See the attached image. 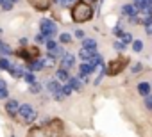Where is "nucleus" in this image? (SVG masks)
<instances>
[{"label": "nucleus", "mask_w": 152, "mask_h": 137, "mask_svg": "<svg viewBox=\"0 0 152 137\" xmlns=\"http://www.w3.org/2000/svg\"><path fill=\"white\" fill-rule=\"evenodd\" d=\"M27 137H64V130H63V123L59 119H52L50 123L43 125V126H36L31 128Z\"/></svg>", "instance_id": "obj_1"}, {"label": "nucleus", "mask_w": 152, "mask_h": 137, "mask_svg": "<svg viewBox=\"0 0 152 137\" xmlns=\"http://www.w3.org/2000/svg\"><path fill=\"white\" fill-rule=\"evenodd\" d=\"M93 16V9L84 4V2H79V4H75L73 9H72V20L73 22H77V23H84L88 20H91Z\"/></svg>", "instance_id": "obj_2"}, {"label": "nucleus", "mask_w": 152, "mask_h": 137, "mask_svg": "<svg viewBox=\"0 0 152 137\" xmlns=\"http://www.w3.org/2000/svg\"><path fill=\"white\" fill-rule=\"evenodd\" d=\"M18 114H20V116H22V119H23V121H27V123H31V121H34V119H36V109H34L32 105H29V103L20 105Z\"/></svg>", "instance_id": "obj_3"}, {"label": "nucleus", "mask_w": 152, "mask_h": 137, "mask_svg": "<svg viewBox=\"0 0 152 137\" xmlns=\"http://www.w3.org/2000/svg\"><path fill=\"white\" fill-rule=\"evenodd\" d=\"M125 64H127V59H124V57L111 61L109 66H107V75H116V73H120L124 68H125Z\"/></svg>", "instance_id": "obj_4"}, {"label": "nucleus", "mask_w": 152, "mask_h": 137, "mask_svg": "<svg viewBox=\"0 0 152 137\" xmlns=\"http://www.w3.org/2000/svg\"><path fill=\"white\" fill-rule=\"evenodd\" d=\"M39 27H41V34L45 36V39L56 36V32H57V27H56V23H54L52 20H43Z\"/></svg>", "instance_id": "obj_5"}, {"label": "nucleus", "mask_w": 152, "mask_h": 137, "mask_svg": "<svg viewBox=\"0 0 152 137\" xmlns=\"http://www.w3.org/2000/svg\"><path fill=\"white\" fill-rule=\"evenodd\" d=\"M75 64V55L73 53H64L63 57H61V68H63V70H70V68Z\"/></svg>", "instance_id": "obj_6"}, {"label": "nucleus", "mask_w": 152, "mask_h": 137, "mask_svg": "<svg viewBox=\"0 0 152 137\" xmlns=\"http://www.w3.org/2000/svg\"><path fill=\"white\" fill-rule=\"evenodd\" d=\"M29 4L38 11H47L52 4V0H29Z\"/></svg>", "instance_id": "obj_7"}, {"label": "nucleus", "mask_w": 152, "mask_h": 137, "mask_svg": "<svg viewBox=\"0 0 152 137\" xmlns=\"http://www.w3.org/2000/svg\"><path fill=\"white\" fill-rule=\"evenodd\" d=\"M18 109H20V105H18V102H16V100H9V102L6 103V110H7L11 116H15V114L18 112Z\"/></svg>", "instance_id": "obj_8"}, {"label": "nucleus", "mask_w": 152, "mask_h": 137, "mask_svg": "<svg viewBox=\"0 0 152 137\" xmlns=\"http://www.w3.org/2000/svg\"><path fill=\"white\" fill-rule=\"evenodd\" d=\"M122 11H124V14H127V16L131 18V16H136V11H138V9H136L134 4H125V6L122 7Z\"/></svg>", "instance_id": "obj_9"}, {"label": "nucleus", "mask_w": 152, "mask_h": 137, "mask_svg": "<svg viewBox=\"0 0 152 137\" xmlns=\"http://www.w3.org/2000/svg\"><path fill=\"white\" fill-rule=\"evenodd\" d=\"M95 53H97V50H86V48H83L79 55H81V59H83V61L86 62V61H90V59H91V57H93Z\"/></svg>", "instance_id": "obj_10"}, {"label": "nucleus", "mask_w": 152, "mask_h": 137, "mask_svg": "<svg viewBox=\"0 0 152 137\" xmlns=\"http://www.w3.org/2000/svg\"><path fill=\"white\" fill-rule=\"evenodd\" d=\"M93 70H95V66H93L90 61H86L84 64H81V73H84V75H90Z\"/></svg>", "instance_id": "obj_11"}, {"label": "nucleus", "mask_w": 152, "mask_h": 137, "mask_svg": "<svg viewBox=\"0 0 152 137\" xmlns=\"http://www.w3.org/2000/svg\"><path fill=\"white\" fill-rule=\"evenodd\" d=\"M138 93H140V94H143V96L150 94V84H147V82L138 84Z\"/></svg>", "instance_id": "obj_12"}, {"label": "nucleus", "mask_w": 152, "mask_h": 137, "mask_svg": "<svg viewBox=\"0 0 152 137\" xmlns=\"http://www.w3.org/2000/svg\"><path fill=\"white\" fill-rule=\"evenodd\" d=\"M68 80H70V84H68V86H70L72 89H75V91H79V89L83 87V84H81V80H79L77 77H70Z\"/></svg>", "instance_id": "obj_13"}, {"label": "nucleus", "mask_w": 152, "mask_h": 137, "mask_svg": "<svg viewBox=\"0 0 152 137\" xmlns=\"http://www.w3.org/2000/svg\"><path fill=\"white\" fill-rule=\"evenodd\" d=\"M48 52H50V57H56V55H59V57H63V55L66 53V52H64V50H63L61 46H57V45H54V46H52V48H50Z\"/></svg>", "instance_id": "obj_14"}, {"label": "nucleus", "mask_w": 152, "mask_h": 137, "mask_svg": "<svg viewBox=\"0 0 152 137\" xmlns=\"http://www.w3.org/2000/svg\"><path fill=\"white\" fill-rule=\"evenodd\" d=\"M29 68L32 71H39V70H43V64H41V61H29Z\"/></svg>", "instance_id": "obj_15"}, {"label": "nucleus", "mask_w": 152, "mask_h": 137, "mask_svg": "<svg viewBox=\"0 0 152 137\" xmlns=\"http://www.w3.org/2000/svg\"><path fill=\"white\" fill-rule=\"evenodd\" d=\"M56 77H57V80H61V82H64V80H68L70 79V75H68V71L66 70H57V73H56Z\"/></svg>", "instance_id": "obj_16"}, {"label": "nucleus", "mask_w": 152, "mask_h": 137, "mask_svg": "<svg viewBox=\"0 0 152 137\" xmlns=\"http://www.w3.org/2000/svg\"><path fill=\"white\" fill-rule=\"evenodd\" d=\"M84 48L86 50H97V41L95 39H84Z\"/></svg>", "instance_id": "obj_17"}, {"label": "nucleus", "mask_w": 152, "mask_h": 137, "mask_svg": "<svg viewBox=\"0 0 152 137\" xmlns=\"http://www.w3.org/2000/svg\"><path fill=\"white\" fill-rule=\"evenodd\" d=\"M47 87H48V91H50V93H54V94H56L57 91H61V87H59V82H56V80L48 82V86H47Z\"/></svg>", "instance_id": "obj_18"}, {"label": "nucleus", "mask_w": 152, "mask_h": 137, "mask_svg": "<svg viewBox=\"0 0 152 137\" xmlns=\"http://www.w3.org/2000/svg\"><path fill=\"white\" fill-rule=\"evenodd\" d=\"M54 62H56V59H54V57H50V55H47L45 59H41V64H43V66H47V68H52V66H54Z\"/></svg>", "instance_id": "obj_19"}, {"label": "nucleus", "mask_w": 152, "mask_h": 137, "mask_svg": "<svg viewBox=\"0 0 152 137\" xmlns=\"http://www.w3.org/2000/svg\"><path fill=\"white\" fill-rule=\"evenodd\" d=\"M56 2H57L61 7H70V6H73L75 0H56Z\"/></svg>", "instance_id": "obj_20"}, {"label": "nucleus", "mask_w": 152, "mask_h": 137, "mask_svg": "<svg viewBox=\"0 0 152 137\" xmlns=\"http://www.w3.org/2000/svg\"><path fill=\"white\" fill-rule=\"evenodd\" d=\"M23 80L29 82V84H34V82H36V77H34L32 73H23Z\"/></svg>", "instance_id": "obj_21"}, {"label": "nucleus", "mask_w": 152, "mask_h": 137, "mask_svg": "<svg viewBox=\"0 0 152 137\" xmlns=\"http://www.w3.org/2000/svg\"><path fill=\"white\" fill-rule=\"evenodd\" d=\"M11 68V62L7 59H0V70H9Z\"/></svg>", "instance_id": "obj_22"}, {"label": "nucleus", "mask_w": 152, "mask_h": 137, "mask_svg": "<svg viewBox=\"0 0 152 137\" xmlns=\"http://www.w3.org/2000/svg\"><path fill=\"white\" fill-rule=\"evenodd\" d=\"M11 70V73L15 75V77H23V71H22V68H9Z\"/></svg>", "instance_id": "obj_23"}, {"label": "nucleus", "mask_w": 152, "mask_h": 137, "mask_svg": "<svg viewBox=\"0 0 152 137\" xmlns=\"http://www.w3.org/2000/svg\"><path fill=\"white\" fill-rule=\"evenodd\" d=\"M132 50H134V52H141V50H143V43H141V41H134V43H132Z\"/></svg>", "instance_id": "obj_24"}, {"label": "nucleus", "mask_w": 152, "mask_h": 137, "mask_svg": "<svg viewBox=\"0 0 152 137\" xmlns=\"http://www.w3.org/2000/svg\"><path fill=\"white\" fill-rule=\"evenodd\" d=\"M29 91H31V93H34V94H36V93H39V91H41V86H39V84H36V82H34V84H31V87H29Z\"/></svg>", "instance_id": "obj_25"}, {"label": "nucleus", "mask_w": 152, "mask_h": 137, "mask_svg": "<svg viewBox=\"0 0 152 137\" xmlns=\"http://www.w3.org/2000/svg\"><path fill=\"white\" fill-rule=\"evenodd\" d=\"M145 107H147L148 110H152V94H147V96H145Z\"/></svg>", "instance_id": "obj_26"}, {"label": "nucleus", "mask_w": 152, "mask_h": 137, "mask_svg": "<svg viewBox=\"0 0 152 137\" xmlns=\"http://www.w3.org/2000/svg\"><path fill=\"white\" fill-rule=\"evenodd\" d=\"M131 39H132V36H131L129 32H122V43H124V45H125V43H129Z\"/></svg>", "instance_id": "obj_27"}, {"label": "nucleus", "mask_w": 152, "mask_h": 137, "mask_svg": "<svg viewBox=\"0 0 152 137\" xmlns=\"http://www.w3.org/2000/svg\"><path fill=\"white\" fill-rule=\"evenodd\" d=\"M145 30H147V34H148V36H152V18L145 23Z\"/></svg>", "instance_id": "obj_28"}, {"label": "nucleus", "mask_w": 152, "mask_h": 137, "mask_svg": "<svg viewBox=\"0 0 152 137\" xmlns=\"http://www.w3.org/2000/svg\"><path fill=\"white\" fill-rule=\"evenodd\" d=\"M0 52H2V53H6V55H9L13 50H11V46H7V45H2V46H0Z\"/></svg>", "instance_id": "obj_29"}, {"label": "nucleus", "mask_w": 152, "mask_h": 137, "mask_svg": "<svg viewBox=\"0 0 152 137\" xmlns=\"http://www.w3.org/2000/svg\"><path fill=\"white\" fill-rule=\"evenodd\" d=\"M2 9H4V11H11V9H13V2H7V0H4Z\"/></svg>", "instance_id": "obj_30"}, {"label": "nucleus", "mask_w": 152, "mask_h": 137, "mask_svg": "<svg viewBox=\"0 0 152 137\" xmlns=\"http://www.w3.org/2000/svg\"><path fill=\"white\" fill-rule=\"evenodd\" d=\"M59 39H61L63 43H70V41H72V37H70V34H61V36H59Z\"/></svg>", "instance_id": "obj_31"}, {"label": "nucleus", "mask_w": 152, "mask_h": 137, "mask_svg": "<svg viewBox=\"0 0 152 137\" xmlns=\"http://www.w3.org/2000/svg\"><path fill=\"white\" fill-rule=\"evenodd\" d=\"M72 91H73V89H72L70 86H64V87H63V94H64V96H68V94H72Z\"/></svg>", "instance_id": "obj_32"}, {"label": "nucleus", "mask_w": 152, "mask_h": 137, "mask_svg": "<svg viewBox=\"0 0 152 137\" xmlns=\"http://www.w3.org/2000/svg\"><path fill=\"white\" fill-rule=\"evenodd\" d=\"M143 4H145V0H134V6H136V9H141V7H143Z\"/></svg>", "instance_id": "obj_33"}, {"label": "nucleus", "mask_w": 152, "mask_h": 137, "mask_svg": "<svg viewBox=\"0 0 152 137\" xmlns=\"http://www.w3.org/2000/svg\"><path fill=\"white\" fill-rule=\"evenodd\" d=\"M124 46H125V45H124L122 41H115V48H116V50H124Z\"/></svg>", "instance_id": "obj_34"}, {"label": "nucleus", "mask_w": 152, "mask_h": 137, "mask_svg": "<svg viewBox=\"0 0 152 137\" xmlns=\"http://www.w3.org/2000/svg\"><path fill=\"white\" fill-rule=\"evenodd\" d=\"M75 37H79V39H84V32H83V30H75Z\"/></svg>", "instance_id": "obj_35"}, {"label": "nucleus", "mask_w": 152, "mask_h": 137, "mask_svg": "<svg viewBox=\"0 0 152 137\" xmlns=\"http://www.w3.org/2000/svg\"><path fill=\"white\" fill-rule=\"evenodd\" d=\"M7 89H0V98H7Z\"/></svg>", "instance_id": "obj_36"}, {"label": "nucleus", "mask_w": 152, "mask_h": 137, "mask_svg": "<svg viewBox=\"0 0 152 137\" xmlns=\"http://www.w3.org/2000/svg\"><path fill=\"white\" fill-rule=\"evenodd\" d=\"M36 41H38V43H43V41H45V36H43V34H38V36H36Z\"/></svg>", "instance_id": "obj_37"}, {"label": "nucleus", "mask_w": 152, "mask_h": 137, "mask_svg": "<svg viewBox=\"0 0 152 137\" xmlns=\"http://www.w3.org/2000/svg\"><path fill=\"white\" fill-rule=\"evenodd\" d=\"M113 32H115L116 36H122V30H120V27H115V29H113Z\"/></svg>", "instance_id": "obj_38"}, {"label": "nucleus", "mask_w": 152, "mask_h": 137, "mask_svg": "<svg viewBox=\"0 0 152 137\" xmlns=\"http://www.w3.org/2000/svg\"><path fill=\"white\" fill-rule=\"evenodd\" d=\"M0 89H6V82L4 80H0Z\"/></svg>", "instance_id": "obj_39"}, {"label": "nucleus", "mask_w": 152, "mask_h": 137, "mask_svg": "<svg viewBox=\"0 0 152 137\" xmlns=\"http://www.w3.org/2000/svg\"><path fill=\"white\" fill-rule=\"evenodd\" d=\"M83 2H84V4H88V6H90V4H93V2H95V0H83Z\"/></svg>", "instance_id": "obj_40"}, {"label": "nucleus", "mask_w": 152, "mask_h": 137, "mask_svg": "<svg viewBox=\"0 0 152 137\" xmlns=\"http://www.w3.org/2000/svg\"><path fill=\"white\" fill-rule=\"evenodd\" d=\"M2 4H4V0H0V6H2Z\"/></svg>", "instance_id": "obj_41"}, {"label": "nucleus", "mask_w": 152, "mask_h": 137, "mask_svg": "<svg viewBox=\"0 0 152 137\" xmlns=\"http://www.w3.org/2000/svg\"><path fill=\"white\" fill-rule=\"evenodd\" d=\"M9 2H18V0H9Z\"/></svg>", "instance_id": "obj_42"}, {"label": "nucleus", "mask_w": 152, "mask_h": 137, "mask_svg": "<svg viewBox=\"0 0 152 137\" xmlns=\"http://www.w3.org/2000/svg\"><path fill=\"white\" fill-rule=\"evenodd\" d=\"M0 46H2V41H0Z\"/></svg>", "instance_id": "obj_43"}, {"label": "nucleus", "mask_w": 152, "mask_h": 137, "mask_svg": "<svg viewBox=\"0 0 152 137\" xmlns=\"http://www.w3.org/2000/svg\"><path fill=\"white\" fill-rule=\"evenodd\" d=\"M150 4H152V0H150Z\"/></svg>", "instance_id": "obj_44"}]
</instances>
